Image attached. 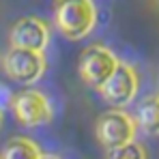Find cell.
I'll use <instances>...</instances> for the list:
<instances>
[{
    "label": "cell",
    "mask_w": 159,
    "mask_h": 159,
    "mask_svg": "<svg viewBox=\"0 0 159 159\" xmlns=\"http://www.w3.org/2000/svg\"><path fill=\"white\" fill-rule=\"evenodd\" d=\"M54 22L67 39H82L95 26L97 9L93 0H58L54 7Z\"/></svg>",
    "instance_id": "6da1fadb"
},
{
    "label": "cell",
    "mask_w": 159,
    "mask_h": 159,
    "mask_svg": "<svg viewBox=\"0 0 159 159\" xmlns=\"http://www.w3.org/2000/svg\"><path fill=\"white\" fill-rule=\"evenodd\" d=\"M135 120L120 110H112L99 116L97 120V140L107 151L118 148L127 142H133L135 135Z\"/></svg>",
    "instance_id": "7a4b0ae2"
},
{
    "label": "cell",
    "mask_w": 159,
    "mask_h": 159,
    "mask_svg": "<svg viewBox=\"0 0 159 159\" xmlns=\"http://www.w3.org/2000/svg\"><path fill=\"white\" fill-rule=\"evenodd\" d=\"M116 67H118L116 56L101 45H93V48L84 50L80 58V75L84 80V84H88L93 88H101Z\"/></svg>",
    "instance_id": "3957f363"
},
{
    "label": "cell",
    "mask_w": 159,
    "mask_h": 159,
    "mask_svg": "<svg viewBox=\"0 0 159 159\" xmlns=\"http://www.w3.org/2000/svg\"><path fill=\"white\" fill-rule=\"evenodd\" d=\"M45 60L41 52H32L24 48H11V52L4 56V71L11 75V80L20 84H32L43 75Z\"/></svg>",
    "instance_id": "277c9868"
},
{
    "label": "cell",
    "mask_w": 159,
    "mask_h": 159,
    "mask_svg": "<svg viewBox=\"0 0 159 159\" xmlns=\"http://www.w3.org/2000/svg\"><path fill=\"white\" fill-rule=\"evenodd\" d=\"M103 99L114 107H125L129 106L138 93V78L129 65L118 62V67L114 69V73L107 78V82L99 88Z\"/></svg>",
    "instance_id": "5b68a950"
},
{
    "label": "cell",
    "mask_w": 159,
    "mask_h": 159,
    "mask_svg": "<svg viewBox=\"0 0 159 159\" xmlns=\"http://www.w3.org/2000/svg\"><path fill=\"white\" fill-rule=\"evenodd\" d=\"M15 118L24 127H37L52 120V106L48 97L39 90H24L13 99Z\"/></svg>",
    "instance_id": "8992f818"
},
{
    "label": "cell",
    "mask_w": 159,
    "mask_h": 159,
    "mask_svg": "<svg viewBox=\"0 0 159 159\" xmlns=\"http://www.w3.org/2000/svg\"><path fill=\"white\" fill-rule=\"evenodd\" d=\"M48 39H50L48 26L41 20H37V17H24L11 30V45L13 48L43 52L45 45H48Z\"/></svg>",
    "instance_id": "52a82bcc"
},
{
    "label": "cell",
    "mask_w": 159,
    "mask_h": 159,
    "mask_svg": "<svg viewBox=\"0 0 159 159\" xmlns=\"http://www.w3.org/2000/svg\"><path fill=\"white\" fill-rule=\"evenodd\" d=\"M135 123L148 135H159V97H146L135 112Z\"/></svg>",
    "instance_id": "ba28073f"
},
{
    "label": "cell",
    "mask_w": 159,
    "mask_h": 159,
    "mask_svg": "<svg viewBox=\"0 0 159 159\" xmlns=\"http://www.w3.org/2000/svg\"><path fill=\"white\" fill-rule=\"evenodd\" d=\"M0 159H41V151L34 142L24 140V138H15L4 144Z\"/></svg>",
    "instance_id": "9c48e42d"
},
{
    "label": "cell",
    "mask_w": 159,
    "mask_h": 159,
    "mask_svg": "<svg viewBox=\"0 0 159 159\" xmlns=\"http://www.w3.org/2000/svg\"><path fill=\"white\" fill-rule=\"evenodd\" d=\"M107 159H146V153L140 144L135 142H127L118 148L107 151Z\"/></svg>",
    "instance_id": "30bf717a"
},
{
    "label": "cell",
    "mask_w": 159,
    "mask_h": 159,
    "mask_svg": "<svg viewBox=\"0 0 159 159\" xmlns=\"http://www.w3.org/2000/svg\"><path fill=\"white\" fill-rule=\"evenodd\" d=\"M13 93L4 86V84H0V116L9 110V107H13Z\"/></svg>",
    "instance_id": "8fae6325"
},
{
    "label": "cell",
    "mask_w": 159,
    "mask_h": 159,
    "mask_svg": "<svg viewBox=\"0 0 159 159\" xmlns=\"http://www.w3.org/2000/svg\"><path fill=\"white\" fill-rule=\"evenodd\" d=\"M41 159H58L56 155H41Z\"/></svg>",
    "instance_id": "7c38bea8"
}]
</instances>
